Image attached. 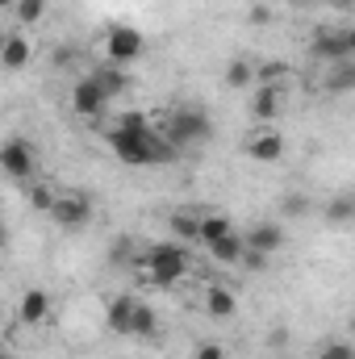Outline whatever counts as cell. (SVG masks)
Instances as JSON below:
<instances>
[{
    "mask_svg": "<svg viewBox=\"0 0 355 359\" xmlns=\"http://www.w3.org/2000/svg\"><path fill=\"white\" fill-rule=\"evenodd\" d=\"M109 151L117 163L126 168H163V163H176L180 151L168 142V134L147 117V113H126L109 134H105Z\"/></svg>",
    "mask_w": 355,
    "mask_h": 359,
    "instance_id": "6da1fadb",
    "label": "cell"
},
{
    "mask_svg": "<svg viewBox=\"0 0 355 359\" xmlns=\"http://www.w3.org/2000/svg\"><path fill=\"white\" fill-rule=\"evenodd\" d=\"M159 130L168 134V142L176 147L180 155L192 151V147H205L213 138V121H209L205 109H168L163 121H159Z\"/></svg>",
    "mask_w": 355,
    "mask_h": 359,
    "instance_id": "7a4b0ae2",
    "label": "cell"
},
{
    "mask_svg": "<svg viewBox=\"0 0 355 359\" xmlns=\"http://www.w3.org/2000/svg\"><path fill=\"white\" fill-rule=\"evenodd\" d=\"M142 271H147V280H151V284L172 288V284H180V280L188 276V255H184V247H180V243H159V247H151V251H147Z\"/></svg>",
    "mask_w": 355,
    "mask_h": 359,
    "instance_id": "3957f363",
    "label": "cell"
},
{
    "mask_svg": "<svg viewBox=\"0 0 355 359\" xmlns=\"http://www.w3.org/2000/svg\"><path fill=\"white\" fill-rule=\"evenodd\" d=\"M142 50H147L142 29H134V25H109V29H105V55H109V63L126 67V63H134Z\"/></svg>",
    "mask_w": 355,
    "mask_h": 359,
    "instance_id": "277c9868",
    "label": "cell"
},
{
    "mask_svg": "<svg viewBox=\"0 0 355 359\" xmlns=\"http://www.w3.org/2000/svg\"><path fill=\"white\" fill-rule=\"evenodd\" d=\"M51 217L59 222V226H67V230H76V226H84L92 217V196L88 192H59V201H55V209H51Z\"/></svg>",
    "mask_w": 355,
    "mask_h": 359,
    "instance_id": "5b68a950",
    "label": "cell"
},
{
    "mask_svg": "<svg viewBox=\"0 0 355 359\" xmlns=\"http://www.w3.org/2000/svg\"><path fill=\"white\" fill-rule=\"evenodd\" d=\"M309 50H314V59H326V63H343V59H351L347 25H326V29H318L314 42H309Z\"/></svg>",
    "mask_w": 355,
    "mask_h": 359,
    "instance_id": "8992f818",
    "label": "cell"
},
{
    "mask_svg": "<svg viewBox=\"0 0 355 359\" xmlns=\"http://www.w3.org/2000/svg\"><path fill=\"white\" fill-rule=\"evenodd\" d=\"M105 109H109V92L100 88L92 76L76 80V88H72V113H80V117H100Z\"/></svg>",
    "mask_w": 355,
    "mask_h": 359,
    "instance_id": "52a82bcc",
    "label": "cell"
},
{
    "mask_svg": "<svg viewBox=\"0 0 355 359\" xmlns=\"http://www.w3.org/2000/svg\"><path fill=\"white\" fill-rule=\"evenodd\" d=\"M0 163H4V172H8L13 180H29V176H34V168H38L34 147H29V142H21V138H8V142L0 147Z\"/></svg>",
    "mask_w": 355,
    "mask_h": 359,
    "instance_id": "ba28073f",
    "label": "cell"
},
{
    "mask_svg": "<svg viewBox=\"0 0 355 359\" xmlns=\"http://www.w3.org/2000/svg\"><path fill=\"white\" fill-rule=\"evenodd\" d=\"M247 159H255V163H276L280 155H284V138L276 134V130H267V126H260L251 138H247Z\"/></svg>",
    "mask_w": 355,
    "mask_h": 359,
    "instance_id": "9c48e42d",
    "label": "cell"
},
{
    "mask_svg": "<svg viewBox=\"0 0 355 359\" xmlns=\"http://www.w3.org/2000/svg\"><path fill=\"white\" fill-rule=\"evenodd\" d=\"M29 59H34L29 38H25L21 29H13V34L4 38V46H0V67H4V72H21V67H29Z\"/></svg>",
    "mask_w": 355,
    "mask_h": 359,
    "instance_id": "30bf717a",
    "label": "cell"
},
{
    "mask_svg": "<svg viewBox=\"0 0 355 359\" xmlns=\"http://www.w3.org/2000/svg\"><path fill=\"white\" fill-rule=\"evenodd\" d=\"M134 309H138V297H130V292L113 297V301H109V309H105V322H109V330L130 339V330H134Z\"/></svg>",
    "mask_w": 355,
    "mask_h": 359,
    "instance_id": "8fae6325",
    "label": "cell"
},
{
    "mask_svg": "<svg viewBox=\"0 0 355 359\" xmlns=\"http://www.w3.org/2000/svg\"><path fill=\"white\" fill-rule=\"evenodd\" d=\"M284 247V226L280 222H260L247 230V251H260V255H276Z\"/></svg>",
    "mask_w": 355,
    "mask_h": 359,
    "instance_id": "7c38bea8",
    "label": "cell"
},
{
    "mask_svg": "<svg viewBox=\"0 0 355 359\" xmlns=\"http://www.w3.org/2000/svg\"><path fill=\"white\" fill-rule=\"evenodd\" d=\"M205 313H209L213 322H230V318L239 313V297H234L230 288H222V284H209V288H205Z\"/></svg>",
    "mask_w": 355,
    "mask_h": 359,
    "instance_id": "4fadbf2b",
    "label": "cell"
},
{
    "mask_svg": "<svg viewBox=\"0 0 355 359\" xmlns=\"http://www.w3.org/2000/svg\"><path fill=\"white\" fill-rule=\"evenodd\" d=\"M280 104H284V92L276 88V84H260L255 96H251V117L260 126H267L272 117H280Z\"/></svg>",
    "mask_w": 355,
    "mask_h": 359,
    "instance_id": "5bb4252c",
    "label": "cell"
},
{
    "mask_svg": "<svg viewBox=\"0 0 355 359\" xmlns=\"http://www.w3.org/2000/svg\"><path fill=\"white\" fill-rule=\"evenodd\" d=\"M46 313H51V292H42V288H29V292L21 297V305H17V318H21L25 326L46 322Z\"/></svg>",
    "mask_w": 355,
    "mask_h": 359,
    "instance_id": "9a60e30c",
    "label": "cell"
},
{
    "mask_svg": "<svg viewBox=\"0 0 355 359\" xmlns=\"http://www.w3.org/2000/svg\"><path fill=\"white\" fill-rule=\"evenodd\" d=\"M209 255H213L217 264H230V268H239V264L247 259V234H239V230H234V234H226L222 243H213V247H209Z\"/></svg>",
    "mask_w": 355,
    "mask_h": 359,
    "instance_id": "2e32d148",
    "label": "cell"
},
{
    "mask_svg": "<svg viewBox=\"0 0 355 359\" xmlns=\"http://www.w3.org/2000/svg\"><path fill=\"white\" fill-rule=\"evenodd\" d=\"M226 234H234V222H230L226 213H205V217H201V238H196V243L209 251V247L222 243Z\"/></svg>",
    "mask_w": 355,
    "mask_h": 359,
    "instance_id": "e0dca14e",
    "label": "cell"
},
{
    "mask_svg": "<svg viewBox=\"0 0 355 359\" xmlns=\"http://www.w3.org/2000/svg\"><path fill=\"white\" fill-rule=\"evenodd\" d=\"M201 217H205V209H176L172 213V234L184 238V243H196L201 238Z\"/></svg>",
    "mask_w": 355,
    "mask_h": 359,
    "instance_id": "ac0fdd59",
    "label": "cell"
},
{
    "mask_svg": "<svg viewBox=\"0 0 355 359\" xmlns=\"http://www.w3.org/2000/svg\"><path fill=\"white\" fill-rule=\"evenodd\" d=\"M326 92H355V59H343V63H330L326 67V80H322Z\"/></svg>",
    "mask_w": 355,
    "mask_h": 359,
    "instance_id": "d6986e66",
    "label": "cell"
},
{
    "mask_svg": "<svg viewBox=\"0 0 355 359\" xmlns=\"http://www.w3.org/2000/svg\"><path fill=\"white\" fill-rule=\"evenodd\" d=\"M222 80H226V88L239 92V88H251V84L260 80V72H255L247 59H230V63H226V72H222Z\"/></svg>",
    "mask_w": 355,
    "mask_h": 359,
    "instance_id": "ffe728a7",
    "label": "cell"
},
{
    "mask_svg": "<svg viewBox=\"0 0 355 359\" xmlns=\"http://www.w3.org/2000/svg\"><path fill=\"white\" fill-rule=\"evenodd\" d=\"M92 80L109 92V100H113V96H121V92L130 88V76H126L117 63H109V67H96V72H92Z\"/></svg>",
    "mask_w": 355,
    "mask_h": 359,
    "instance_id": "44dd1931",
    "label": "cell"
},
{
    "mask_svg": "<svg viewBox=\"0 0 355 359\" xmlns=\"http://www.w3.org/2000/svg\"><path fill=\"white\" fill-rule=\"evenodd\" d=\"M159 334V313L147 305V301H138V309H134V330H130V339H155Z\"/></svg>",
    "mask_w": 355,
    "mask_h": 359,
    "instance_id": "7402d4cb",
    "label": "cell"
},
{
    "mask_svg": "<svg viewBox=\"0 0 355 359\" xmlns=\"http://www.w3.org/2000/svg\"><path fill=\"white\" fill-rule=\"evenodd\" d=\"M46 4H51V0H17V4H13L17 25H38V21L46 17Z\"/></svg>",
    "mask_w": 355,
    "mask_h": 359,
    "instance_id": "603a6c76",
    "label": "cell"
},
{
    "mask_svg": "<svg viewBox=\"0 0 355 359\" xmlns=\"http://www.w3.org/2000/svg\"><path fill=\"white\" fill-rule=\"evenodd\" d=\"M314 359H355V343H351V339H335V343H322Z\"/></svg>",
    "mask_w": 355,
    "mask_h": 359,
    "instance_id": "cb8c5ba5",
    "label": "cell"
},
{
    "mask_svg": "<svg viewBox=\"0 0 355 359\" xmlns=\"http://www.w3.org/2000/svg\"><path fill=\"white\" fill-rule=\"evenodd\" d=\"M326 217H330V222H339V226H343V222H351V217H355V196H335V201L326 205Z\"/></svg>",
    "mask_w": 355,
    "mask_h": 359,
    "instance_id": "d4e9b609",
    "label": "cell"
},
{
    "mask_svg": "<svg viewBox=\"0 0 355 359\" xmlns=\"http://www.w3.org/2000/svg\"><path fill=\"white\" fill-rule=\"evenodd\" d=\"M55 201H59V192H51V188H42V184H34V188H29V205H34L38 213H51V209H55Z\"/></svg>",
    "mask_w": 355,
    "mask_h": 359,
    "instance_id": "484cf974",
    "label": "cell"
},
{
    "mask_svg": "<svg viewBox=\"0 0 355 359\" xmlns=\"http://www.w3.org/2000/svg\"><path fill=\"white\" fill-rule=\"evenodd\" d=\"M280 213H288V217H305V213H309V196H301V192H288V196L280 201Z\"/></svg>",
    "mask_w": 355,
    "mask_h": 359,
    "instance_id": "4316f807",
    "label": "cell"
},
{
    "mask_svg": "<svg viewBox=\"0 0 355 359\" xmlns=\"http://www.w3.org/2000/svg\"><path fill=\"white\" fill-rule=\"evenodd\" d=\"M192 359H226V347H222V343H201V347L192 351Z\"/></svg>",
    "mask_w": 355,
    "mask_h": 359,
    "instance_id": "83f0119b",
    "label": "cell"
},
{
    "mask_svg": "<svg viewBox=\"0 0 355 359\" xmlns=\"http://www.w3.org/2000/svg\"><path fill=\"white\" fill-rule=\"evenodd\" d=\"M251 21H255V25H264V21H272V13H267L264 4H255V8H251Z\"/></svg>",
    "mask_w": 355,
    "mask_h": 359,
    "instance_id": "f1b7e54d",
    "label": "cell"
},
{
    "mask_svg": "<svg viewBox=\"0 0 355 359\" xmlns=\"http://www.w3.org/2000/svg\"><path fill=\"white\" fill-rule=\"evenodd\" d=\"M330 4H335V8H351L355 0H330Z\"/></svg>",
    "mask_w": 355,
    "mask_h": 359,
    "instance_id": "f546056e",
    "label": "cell"
},
{
    "mask_svg": "<svg viewBox=\"0 0 355 359\" xmlns=\"http://www.w3.org/2000/svg\"><path fill=\"white\" fill-rule=\"evenodd\" d=\"M347 334H351V343H355V313H351V322H347Z\"/></svg>",
    "mask_w": 355,
    "mask_h": 359,
    "instance_id": "4dcf8cb0",
    "label": "cell"
}]
</instances>
